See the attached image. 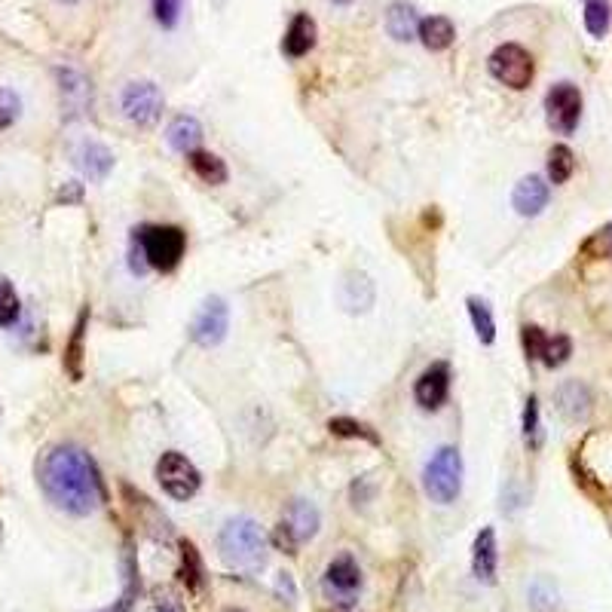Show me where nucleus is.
Segmentation results:
<instances>
[{"instance_id":"f257e3e1","label":"nucleus","mask_w":612,"mask_h":612,"mask_svg":"<svg viewBox=\"0 0 612 612\" xmlns=\"http://www.w3.org/2000/svg\"><path fill=\"white\" fill-rule=\"evenodd\" d=\"M37 481L46 499L74 518L92 515L105 502V484H101L95 459L74 444H59L46 450L37 469Z\"/></svg>"},{"instance_id":"f03ea898","label":"nucleus","mask_w":612,"mask_h":612,"mask_svg":"<svg viewBox=\"0 0 612 612\" xmlns=\"http://www.w3.org/2000/svg\"><path fill=\"white\" fill-rule=\"evenodd\" d=\"M218 548H221V557L236 570H258L264 567V557H267V539L251 518L227 521L218 536Z\"/></svg>"},{"instance_id":"7ed1b4c3","label":"nucleus","mask_w":612,"mask_h":612,"mask_svg":"<svg viewBox=\"0 0 612 612\" xmlns=\"http://www.w3.org/2000/svg\"><path fill=\"white\" fill-rule=\"evenodd\" d=\"M132 242H138L147 267L160 273H172L184 261V251H187V233L172 224H147L135 230Z\"/></svg>"},{"instance_id":"20e7f679","label":"nucleus","mask_w":612,"mask_h":612,"mask_svg":"<svg viewBox=\"0 0 612 612\" xmlns=\"http://www.w3.org/2000/svg\"><path fill=\"white\" fill-rule=\"evenodd\" d=\"M423 487L432 502L450 505L456 502L459 490H463V456L456 447H441L423 472Z\"/></svg>"},{"instance_id":"39448f33","label":"nucleus","mask_w":612,"mask_h":612,"mask_svg":"<svg viewBox=\"0 0 612 612\" xmlns=\"http://www.w3.org/2000/svg\"><path fill=\"white\" fill-rule=\"evenodd\" d=\"M362 585H365V576L352 554H337L322 576V591L334 603V609H352L362 594Z\"/></svg>"},{"instance_id":"423d86ee","label":"nucleus","mask_w":612,"mask_h":612,"mask_svg":"<svg viewBox=\"0 0 612 612\" xmlns=\"http://www.w3.org/2000/svg\"><path fill=\"white\" fill-rule=\"evenodd\" d=\"M490 74L508 86V89H527L536 77V62L533 56L527 53V49L521 43H502L496 46L493 53H490V62H487Z\"/></svg>"},{"instance_id":"0eeeda50","label":"nucleus","mask_w":612,"mask_h":612,"mask_svg":"<svg viewBox=\"0 0 612 612\" xmlns=\"http://www.w3.org/2000/svg\"><path fill=\"white\" fill-rule=\"evenodd\" d=\"M157 481H160V487H163L172 499L187 502V499L196 496V490H199V484H202V475H199V469L190 463L184 453L169 450V453L160 456V463H157Z\"/></svg>"},{"instance_id":"6e6552de","label":"nucleus","mask_w":612,"mask_h":612,"mask_svg":"<svg viewBox=\"0 0 612 612\" xmlns=\"http://www.w3.org/2000/svg\"><path fill=\"white\" fill-rule=\"evenodd\" d=\"M545 120L551 132L573 135L582 120V92L573 83H557L545 95Z\"/></svg>"},{"instance_id":"1a4fd4ad","label":"nucleus","mask_w":612,"mask_h":612,"mask_svg":"<svg viewBox=\"0 0 612 612\" xmlns=\"http://www.w3.org/2000/svg\"><path fill=\"white\" fill-rule=\"evenodd\" d=\"M230 328V306L224 297H206L190 322V340L202 349H212L227 337Z\"/></svg>"},{"instance_id":"9d476101","label":"nucleus","mask_w":612,"mask_h":612,"mask_svg":"<svg viewBox=\"0 0 612 612\" xmlns=\"http://www.w3.org/2000/svg\"><path fill=\"white\" fill-rule=\"evenodd\" d=\"M123 114L129 123L135 126H153L163 114V92L157 89V83L141 80V83H129L123 89Z\"/></svg>"},{"instance_id":"9b49d317","label":"nucleus","mask_w":612,"mask_h":612,"mask_svg":"<svg viewBox=\"0 0 612 612\" xmlns=\"http://www.w3.org/2000/svg\"><path fill=\"white\" fill-rule=\"evenodd\" d=\"M447 395H450V365L435 362L420 374V380L414 386V398L423 411H438V407L447 401Z\"/></svg>"},{"instance_id":"f8f14e48","label":"nucleus","mask_w":612,"mask_h":612,"mask_svg":"<svg viewBox=\"0 0 612 612\" xmlns=\"http://www.w3.org/2000/svg\"><path fill=\"white\" fill-rule=\"evenodd\" d=\"M548 199H551V187L539 175H527L518 181V187L512 193V206L521 218H536L545 212Z\"/></svg>"},{"instance_id":"ddd939ff","label":"nucleus","mask_w":612,"mask_h":612,"mask_svg":"<svg viewBox=\"0 0 612 612\" xmlns=\"http://www.w3.org/2000/svg\"><path fill=\"white\" fill-rule=\"evenodd\" d=\"M496 570H499L496 533H493V527H484V530L475 536V545H472V573H475L478 582L493 585V582H496Z\"/></svg>"},{"instance_id":"4468645a","label":"nucleus","mask_w":612,"mask_h":612,"mask_svg":"<svg viewBox=\"0 0 612 612\" xmlns=\"http://www.w3.org/2000/svg\"><path fill=\"white\" fill-rule=\"evenodd\" d=\"M74 166L89 178V181H105L114 169V153L98 144V141H83L74 150Z\"/></svg>"},{"instance_id":"2eb2a0df","label":"nucleus","mask_w":612,"mask_h":612,"mask_svg":"<svg viewBox=\"0 0 612 612\" xmlns=\"http://www.w3.org/2000/svg\"><path fill=\"white\" fill-rule=\"evenodd\" d=\"M56 74H59V89H62V105L68 108V114L71 117L86 114L92 105V83L74 68H59Z\"/></svg>"},{"instance_id":"dca6fc26","label":"nucleus","mask_w":612,"mask_h":612,"mask_svg":"<svg viewBox=\"0 0 612 612\" xmlns=\"http://www.w3.org/2000/svg\"><path fill=\"white\" fill-rule=\"evenodd\" d=\"M316 34H319L316 19L306 16V13H297V16L291 19L288 31H285L282 53H285L288 59H303V56L316 46Z\"/></svg>"},{"instance_id":"f3484780","label":"nucleus","mask_w":612,"mask_h":612,"mask_svg":"<svg viewBox=\"0 0 612 612\" xmlns=\"http://www.w3.org/2000/svg\"><path fill=\"white\" fill-rule=\"evenodd\" d=\"M377 300L374 282L365 273H349L340 285V303L349 313H368Z\"/></svg>"},{"instance_id":"a211bd4d","label":"nucleus","mask_w":612,"mask_h":612,"mask_svg":"<svg viewBox=\"0 0 612 612\" xmlns=\"http://www.w3.org/2000/svg\"><path fill=\"white\" fill-rule=\"evenodd\" d=\"M285 524L291 527V533L297 536V542H310V539L319 533V524H322L319 508H316L313 502H306V499H294V502L288 505Z\"/></svg>"},{"instance_id":"6ab92c4d","label":"nucleus","mask_w":612,"mask_h":612,"mask_svg":"<svg viewBox=\"0 0 612 612\" xmlns=\"http://www.w3.org/2000/svg\"><path fill=\"white\" fill-rule=\"evenodd\" d=\"M386 31L392 40L398 43H407L414 40L417 31H420V16L411 4H404V0H395V4L386 10Z\"/></svg>"},{"instance_id":"aec40b11","label":"nucleus","mask_w":612,"mask_h":612,"mask_svg":"<svg viewBox=\"0 0 612 612\" xmlns=\"http://www.w3.org/2000/svg\"><path fill=\"white\" fill-rule=\"evenodd\" d=\"M166 141H169L172 150H178V153H184V157H190L193 150H199V141H202V126H199V120H196V117H187V114L175 117V120L169 123V129H166Z\"/></svg>"},{"instance_id":"412c9836","label":"nucleus","mask_w":612,"mask_h":612,"mask_svg":"<svg viewBox=\"0 0 612 612\" xmlns=\"http://www.w3.org/2000/svg\"><path fill=\"white\" fill-rule=\"evenodd\" d=\"M86 325H89V306H83L77 325L71 331V340L65 346V371L71 380H83V355H86Z\"/></svg>"},{"instance_id":"4be33fe9","label":"nucleus","mask_w":612,"mask_h":612,"mask_svg":"<svg viewBox=\"0 0 612 612\" xmlns=\"http://www.w3.org/2000/svg\"><path fill=\"white\" fill-rule=\"evenodd\" d=\"M557 407H560V414L570 420H585L591 411V392L579 380H570L557 389Z\"/></svg>"},{"instance_id":"5701e85b","label":"nucleus","mask_w":612,"mask_h":612,"mask_svg":"<svg viewBox=\"0 0 612 612\" xmlns=\"http://www.w3.org/2000/svg\"><path fill=\"white\" fill-rule=\"evenodd\" d=\"M417 37L423 40V46L429 49V53H444V49L456 37V28H453V22L447 16H429V19L420 22Z\"/></svg>"},{"instance_id":"b1692460","label":"nucleus","mask_w":612,"mask_h":612,"mask_svg":"<svg viewBox=\"0 0 612 612\" xmlns=\"http://www.w3.org/2000/svg\"><path fill=\"white\" fill-rule=\"evenodd\" d=\"M187 160H190V169L196 172L199 181H206V184H212V187L227 184V178H230L227 163H224L221 157H215V153H209V150H193Z\"/></svg>"},{"instance_id":"393cba45","label":"nucleus","mask_w":612,"mask_h":612,"mask_svg":"<svg viewBox=\"0 0 612 612\" xmlns=\"http://www.w3.org/2000/svg\"><path fill=\"white\" fill-rule=\"evenodd\" d=\"M573 169H576L573 150L567 144H554L548 150V178H551V184H567Z\"/></svg>"},{"instance_id":"a878e982","label":"nucleus","mask_w":612,"mask_h":612,"mask_svg":"<svg viewBox=\"0 0 612 612\" xmlns=\"http://www.w3.org/2000/svg\"><path fill=\"white\" fill-rule=\"evenodd\" d=\"M469 306V316H472V325H475V334L484 346H490L496 340V322H493V313H490V306L481 300V297H469L466 300Z\"/></svg>"},{"instance_id":"bb28decb","label":"nucleus","mask_w":612,"mask_h":612,"mask_svg":"<svg viewBox=\"0 0 612 612\" xmlns=\"http://www.w3.org/2000/svg\"><path fill=\"white\" fill-rule=\"evenodd\" d=\"M570 355H573V340L567 334H554V337H545L542 352H539V362L545 368H560L570 359Z\"/></svg>"},{"instance_id":"cd10ccee","label":"nucleus","mask_w":612,"mask_h":612,"mask_svg":"<svg viewBox=\"0 0 612 612\" xmlns=\"http://www.w3.org/2000/svg\"><path fill=\"white\" fill-rule=\"evenodd\" d=\"M22 316V303L7 276H0V328H13Z\"/></svg>"},{"instance_id":"c85d7f7f","label":"nucleus","mask_w":612,"mask_h":612,"mask_svg":"<svg viewBox=\"0 0 612 612\" xmlns=\"http://www.w3.org/2000/svg\"><path fill=\"white\" fill-rule=\"evenodd\" d=\"M328 429H331V435H337V438H362V441H368V444H380V438H377V432H374L371 426H365V423H359V420H352V417H334V420H328Z\"/></svg>"},{"instance_id":"c756f323","label":"nucleus","mask_w":612,"mask_h":612,"mask_svg":"<svg viewBox=\"0 0 612 612\" xmlns=\"http://www.w3.org/2000/svg\"><path fill=\"white\" fill-rule=\"evenodd\" d=\"M582 254H585V258H594V261H612V224L591 233L582 242Z\"/></svg>"},{"instance_id":"7c9ffc66","label":"nucleus","mask_w":612,"mask_h":612,"mask_svg":"<svg viewBox=\"0 0 612 612\" xmlns=\"http://www.w3.org/2000/svg\"><path fill=\"white\" fill-rule=\"evenodd\" d=\"M585 28L591 37H606V31H609V4L606 0H585Z\"/></svg>"},{"instance_id":"2f4dec72","label":"nucleus","mask_w":612,"mask_h":612,"mask_svg":"<svg viewBox=\"0 0 612 612\" xmlns=\"http://www.w3.org/2000/svg\"><path fill=\"white\" fill-rule=\"evenodd\" d=\"M181 582L187 588L202 585V564H199V554L190 542H181Z\"/></svg>"},{"instance_id":"473e14b6","label":"nucleus","mask_w":612,"mask_h":612,"mask_svg":"<svg viewBox=\"0 0 612 612\" xmlns=\"http://www.w3.org/2000/svg\"><path fill=\"white\" fill-rule=\"evenodd\" d=\"M19 114H22V98L13 89L0 86V132L10 129L19 120Z\"/></svg>"},{"instance_id":"72a5a7b5","label":"nucleus","mask_w":612,"mask_h":612,"mask_svg":"<svg viewBox=\"0 0 612 612\" xmlns=\"http://www.w3.org/2000/svg\"><path fill=\"white\" fill-rule=\"evenodd\" d=\"M135 597H138V573H135V564H132V554H126V588H123L117 606H111L105 612H129Z\"/></svg>"},{"instance_id":"f704fd0d","label":"nucleus","mask_w":612,"mask_h":612,"mask_svg":"<svg viewBox=\"0 0 612 612\" xmlns=\"http://www.w3.org/2000/svg\"><path fill=\"white\" fill-rule=\"evenodd\" d=\"M181 7L184 0H153V16H157L163 28H175L181 19Z\"/></svg>"},{"instance_id":"c9c22d12","label":"nucleus","mask_w":612,"mask_h":612,"mask_svg":"<svg viewBox=\"0 0 612 612\" xmlns=\"http://www.w3.org/2000/svg\"><path fill=\"white\" fill-rule=\"evenodd\" d=\"M524 438L530 447H539V401L530 395L524 407Z\"/></svg>"},{"instance_id":"e433bc0d","label":"nucleus","mask_w":612,"mask_h":612,"mask_svg":"<svg viewBox=\"0 0 612 612\" xmlns=\"http://www.w3.org/2000/svg\"><path fill=\"white\" fill-rule=\"evenodd\" d=\"M542 343H545V334H542V328H536V325H524V349H527V355H530V359H539V352H542Z\"/></svg>"},{"instance_id":"4c0bfd02","label":"nucleus","mask_w":612,"mask_h":612,"mask_svg":"<svg viewBox=\"0 0 612 612\" xmlns=\"http://www.w3.org/2000/svg\"><path fill=\"white\" fill-rule=\"evenodd\" d=\"M273 542H276V548H279V551H285V554H297V545H300V542H297V536L291 533V527H288L285 521L276 527Z\"/></svg>"},{"instance_id":"58836bf2","label":"nucleus","mask_w":612,"mask_h":612,"mask_svg":"<svg viewBox=\"0 0 612 612\" xmlns=\"http://www.w3.org/2000/svg\"><path fill=\"white\" fill-rule=\"evenodd\" d=\"M80 199H83V187L80 184H68L59 193V202H80Z\"/></svg>"},{"instance_id":"ea45409f","label":"nucleus","mask_w":612,"mask_h":612,"mask_svg":"<svg viewBox=\"0 0 612 612\" xmlns=\"http://www.w3.org/2000/svg\"><path fill=\"white\" fill-rule=\"evenodd\" d=\"M276 588H279V594H288V600H291V603L297 600V594H294V582H291V576H288V573H282V576L276 579Z\"/></svg>"},{"instance_id":"a19ab883","label":"nucleus","mask_w":612,"mask_h":612,"mask_svg":"<svg viewBox=\"0 0 612 612\" xmlns=\"http://www.w3.org/2000/svg\"><path fill=\"white\" fill-rule=\"evenodd\" d=\"M157 612H175V609H172V603H163V606H160Z\"/></svg>"},{"instance_id":"79ce46f5","label":"nucleus","mask_w":612,"mask_h":612,"mask_svg":"<svg viewBox=\"0 0 612 612\" xmlns=\"http://www.w3.org/2000/svg\"><path fill=\"white\" fill-rule=\"evenodd\" d=\"M224 612H245V609H239V606H227Z\"/></svg>"},{"instance_id":"37998d69","label":"nucleus","mask_w":612,"mask_h":612,"mask_svg":"<svg viewBox=\"0 0 612 612\" xmlns=\"http://www.w3.org/2000/svg\"><path fill=\"white\" fill-rule=\"evenodd\" d=\"M59 4H68V7H71V4H77V0H59Z\"/></svg>"},{"instance_id":"c03bdc74","label":"nucleus","mask_w":612,"mask_h":612,"mask_svg":"<svg viewBox=\"0 0 612 612\" xmlns=\"http://www.w3.org/2000/svg\"><path fill=\"white\" fill-rule=\"evenodd\" d=\"M334 4H352V0H334Z\"/></svg>"},{"instance_id":"a18cd8bd","label":"nucleus","mask_w":612,"mask_h":612,"mask_svg":"<svg viewBox=\"0 0 612 612\" xmlns=\"http://www.w3.org/2000/svg\"><path fill=\"white\" fill-rule=\"evenodd\" d=\"M0 542H4V527H0Z\"/></svg>"},{"instance_id":"49530a36","label":"nucleus","mask_w":612,"mask_h":612,"mask_svg":"<svg viewBox=\"0 0 612 612\" xmlns=\"http://www.w3.org/2000/svg\"><path fill=\"white\" fill-rule=\"evenodd\" d=\"M334 612H349V609H334Z\"/></svg>"}]
</instances>
